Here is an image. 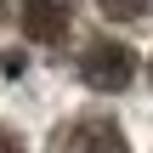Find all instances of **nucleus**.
I'll list each match as a JSON object with an SVG mask.
<instances>
[{
    "instance_id": "nucleus-3",
    "label": "nucleus",
    "mask_w": 153,
    "mask_h": 153,
    "mask_svg": "<svg viewBox=\"0 0 153 153\" xmlns=\"http://www.w3.org/2000/svg\"><path fill=\"white\" fill-rule=\"evenodd\" d=\"M23 28H28V40H40V45L62 40V34H68V0H23Z\"/></svg>"
},
{
    "instance_id": "nucleus-4",
    "label": "nucleus",
    "mask_w": 153,
    "mask_h": 153,
    "mask_svg": "<svg viewBox=\"0 0 153 153\" xmlns=\"http://www.w3.org/2000/svg\"><path fill=\"white\" fill-rule=\"evenodd\" d=\"M97 6H102V17H114V23H131V17L148 11V0H97Z\"/></svg>"
},
{
    "instance_id": "nucleus-1",
    "label": "nucleus",
    "mask_w": 153,
    "mask_h": 153,
    "mask_svg": "<svg viewBox=\"0 0 153 153\" xmlns=\"http://www.w3.org/2000/svg\"><path fill=\"white\" fill-rule=\"evenodd\" d=\"M79 74H85V85H97V91H125V85L136 79V51L119 45V40H91V45L79 51Z\"/></svg>"
},
{
    "instance_id": "nucleus-5",
    "label": "nucleus",
    "mask_w": 153,
    "mask_h": 153,
    "mask_svg": "<svg viewBox=\"0 0 153 153\" xmlns=\"http://www.w3.org/2000/svg\"><path fill=\"white\" fill-rule=\"evenodd\" d=\"M0 153H23V142H17L11 131H0Z\"/></svg>"
},
{
    "instance_id": "nucleus-2",
    "label": "nucleus",
    "mask_w": 153,
    "mask_h": 153,
    "mask_svg": "<svg viewBox=\"0 0 153 153\" xmlns=\"http://www.w3.org/2000/svg\"><path fill=\"white\" fill-rule=\"evenodd\" d=\"M51 153H131L125 148V131L102 114H79L68 119L57 136H51Z\"/></svg>"
}]
</instances>
